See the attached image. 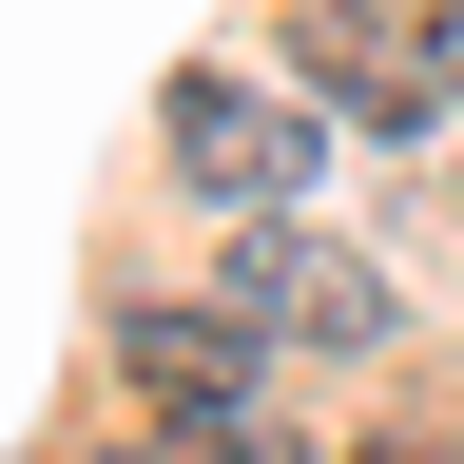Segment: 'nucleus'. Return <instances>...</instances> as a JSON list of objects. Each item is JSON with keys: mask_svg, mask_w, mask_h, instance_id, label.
Instances as JSON below:
<instances>
[{"mask_svg": "<svg viewBox=\"0 0 464 464\" xmlns=\"http://www.w3.org/2000/svg\"><path fill=\"white\" fill-rule=\"evenodd\" d=\"M310 97H271V78H174V174H194L213 213H290L310 194Z\"/></svg>", "mask_w": 464, "mask_h": 464, "instance_id": "nucleus-2", "label": "nucleus"}, {"mask_svg": "<svg viewBox=\"0 0 464 464\" xmlns=\"http://www.w3.org/2000/svg\"><path fill=\"white\" fill-rule=\"evenodd\" d=\"M426 58H445V78H464V20H445V39H426Z\"/></svg>", "mask_w": 464, "mask_h": 464, "instance_id": "nucleus-5", "label": "nucleus"}, {"mask_svg": "<svg viewBox=\"0 0 464 464\" xmlns=\"http://www.w3.org/2000/svg\"><path fill=\"white\" fill-rule=\"evenodd\" d=\"M116 348H136V387L174 406V426H252V329H232V310H136V329H116ZM232 464H252V445H232Z\"/></svg>", "mask_w": 464, "mask_h": 464, "instance_id": "nucleus-3", "label": "nucleus"}, {"mask_svg": "<svg viewBox=\"0 0 464 464\" xmlns=\"http://www.w3.org/2000/svg\"><path fill=\"white\" fill-rule=\"evenodd\" d=\"M232 329H271V348H387V271L329 252L310 213H232Z\"/></svg>", "mask_w": 464, "mask_h": 464, "instance_id": "nucleus-1", "label": "nucleus"}, {"mask_svg": "<svg viewBox=\"0 0 464 464\" xmlns=\"http://www.w3.org/2000/svg\"><path fill=\"white\" fill-rule=\"evenodd\" d=\"M329 97H348V116H368V136H426V58H406V39H387V58H368V39H348V58H329Z\"/></svg>", "mask_w": 464, "mask_h": 464, "instance_id": "nucleus-4", "label": "nucleus"}]
</instances>
